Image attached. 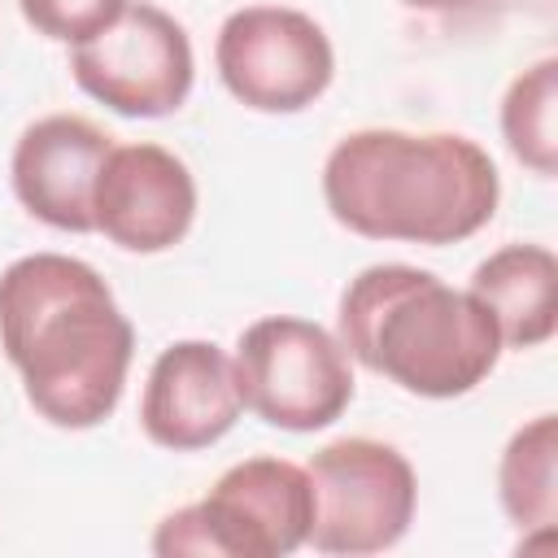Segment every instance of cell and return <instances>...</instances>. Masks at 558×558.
<instances>
[{
    "instance_id": "obj_3",
    "label": "cell",
    "mask_w": 558,
    "mask_h": 558,
    "mask_svg": "<svg viewBox=\"0 0 558 558\" xmlns=\"http://www.w3.org/2000/svg\"><path fill=\"white\" fill-rule=\"evenodd\" d=\"M336 340L353 362L427 401L466 397L506 349L493 314L466 288L405 262H379L349 279Z\"/></svg>"
},
{
    "instance_id": "obj_16",
    "label": "cell",
    "mask_w": 558,
    "mask_h": 558,
    "mask_svg": "<svg viewBox=\"0 0 558 558\" xmlns=\"http://www.w3.org/2000/svg\"><path fill=\"white\" fill-rule=\"evenodd\" d=\"M401 4L423 9V13H471V9H480L488 0H401Z\"/></svg>"
},
{
    "instance_id": "obj_10",
    "label": "cell",
    "mask_w": 558,
    "mask_h": 558,
    "mask_svg": "<svg viewBox=\"0 0 558 558\" xmlns=\"http://www.w3.org/2000/svg\"><path fill=\"white\" fill-rule=\"evenodd\" d=\"M244 401L235 388V366L214 340H174L157 353L140 397V427L157 449L196 453L218 445Z\"/></svg>"
},
{
    "instance_id": "obj_4",
    "label": "cell",
    "mask_w": 558,
    "mask_h": 558,
    "mask_svg": "<svg viewBox=\"0 0 558 558\" xmlns=\"http://www.w3.org/2000/svg\"><path fill=\"white\" fill-rule=\"evenodd\" d=\"M314 523V488L305 466L262 453L227 466L214 488L170 510L153 532L161 558H288Z\"/></svg>"
},
{
    "instance_id": "obj_7",
    "label": "cell",
    "mask_w": 558,
    "mask_h": 558,
    "mask_svg": "<svg viewBox=\"0 0 558 558\" xmlns=\"http://www.w3.org/2000/svg\"><path fill=\"white\" fill-rule=\"evenodd\" d=\"M74 83L122 118H166L183 109L196 83V57L187 31L148 0H126L122 13L74 44Z\"/></svg>"
},
{
    "instance_id": "obj_13",
    "label": "cell",
    "mask_w": 558,
    "mask_h": 558,
    "mask_svg": "<svg viewBox=\"0 0 558 558\" xmlns=\"http://www.w3.org/2000/svg\"><path fill=\"white\" fill-rule=\"evenodd\" d=\"M497 497L506 519L527 532H558V418L536 414L501 449Z\"/></svg>"
},
{
    "instance_id": "obj_2",
    "label": "cell",
    "mask_w": 558,
    "mask_h": 558,
    "mask_svg": "<svg viewBox=\"0 0 558 558\" xmlns=\"http://www.w3.org/2000/svg\"><path fill=\"white\" fill-rule=\"evenodd\" d=\"M323 201L362 240L440 248L493 222L501 174L471 135L362 126L327 153Z\"/></svg>"
},
{
    "instance_id": "obj_12",
    "label": "cell",
    "mask_w": 558,
    "mask_h": 558,
    "mask_svg": "<svg viewBox=\"0 0 558 558\" xmlns=\"http://www.w3.org/2000/svg\"><path fill=\"white\" fill-rule=\"evenodd\" d=\"M466 292L493 314L506 349H541L558 331V257L545 244H501L471 270Z\"/></svg>"
},
{
    "instance_id": "obj_9",
    "label": "cell",
    "mask_w": 558,
    "mask_h": 558,
    "mask_svg": "<svg viewBox=\"0 0 558 558\" xmlns=\"http://www.w3.org/2000/svg\"><path fill=\"white\" fill-rule=\"evenodd\" d=\"M196 218V179L161 144H113L92 192V231L126 253H166L183 244Z\"/></svg>"
},
{
    "instance_id": "obj_11",
    "label": "cell",
    "mask_w": 558,
    "mask_h": 558,
    "mask_svg": "<svg viewBox=\"0 0 558 558\" xmlns=\"http://www.w3.org/2000/svg\"><path fill=\"white\" fill-rule=\"evenodd\" d=\"M109 148H113V135L100 131L92 118H78V113L35 118L17 135L13 161H9L17 205L57 231L87 235L96 174Z\"/></svg>"
},
{
    "instance_id": "obj_15",
    "label": "cell",
    "mask_w": 558,
    "mask_h": 558,
    "mask_svg": "<svg viewBox=\"0 0 558 558\" xmlns=\"http://www.w3.org/2000/svg\"><path fill=\"white\" fill-rule=\"evenodd\" d=\"M126 0H17L22 17L57 44H83L96 31H105Z\"/></svg>"
},
{
    "instance_id": "obj_14",
    "label": "cell",
    "mask_w": 558,
    "mask_h": 558,
    "mask_svg": "<svg viewBox=\"0 0 558 558\" xmlns=\"http://www.w3.org/2000/svg\"><path fill=\"white\" fill-rule=\"evenodd\" d=\"M506 148L541 179L558 170V57L532 61L501 96Z\"/></svg>"
},
{
    "instance_id": "obj_5",
    "label": "cell",
    "mask_w": 558,
    "mask_h": 558,
    "mask_svg": "<svg viewBox=\"0 0 558 558\" xmlns=\"http://www.w3.org/2000/svg\"><path fill=\"white\" fill-rule=\"evenodd\" d=\"M353 357L344 344L296 314H266L240 331L235 388L244 410L279 432H323L353 401Z\"/></svg>"
},
{
    "instance_id": "obj_1",
    "label": "cell",
    "mask_w": 558,
    "mask_h": 558,
    "mask_svg": "<svg viewBox=\"0 0 558 558\" xmlns=\"http://www.w3.org/2000/svg\"><path fill=\"white\" fill-rule=\"evenodd\" d=\"M0 349L39 418L87 432L122 401L135 327L96 266L26 253L0 270Z\"/></svg>"
},
{
    "instance_id": "obj_8",
    "label": "cell",
    "mask_w": 558,
    "mask_h": 558,
    "mask_svg": "<svg viewBox=\"0 0 558 558\" xmlns=\"http://www.w3.org/2000/svg\"><path fill=\"white\" fill-rule=\"evenodd\" d=\"M222 87L253 113H301L336 78L327 31L288 4H244L214 39Z\"/></svg>"
},
{
    "instance_id": "obj_6",
    "label": "cell",
    "mask_w": 558,
    "mask_h": 558,
    "mask_svg": "<svg viewBox=\"0 0 558 558\" xmlns=\"http://www.w3.org/2000/svg\"><path fill=\"white\" fill-rule=\"evenodd\" d=\"M314 488V523L305 545L336 558H366L392 549L418 506L410 458L375 436H344L305 462Z\"/></svg>"
}]
</instances>
